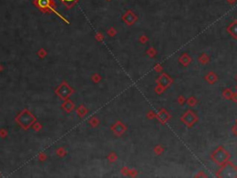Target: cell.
Listing matches in <instances>:
<instances>
[{
    "mask_svg": "<svg viewBox=\"0 0 237 178\" xmlns=\"http://www.w3.org/2000/svg\"><path fill=\"white\" fill-rule=\"evenodd\" d=\"M49 5V0H39V6L42 8H46Z\"/></svg>",
    "mask_w": 237,
    "mask_h": 178,
    "instance_id": "1",
    "label": "cell"
},
{
    "mask_svg": "<svg viewBox=\"0 0 237 178\" xmlns=\"http://www.w3.org/2000/svg\"><path fill=\"white\" fill-rule=\"evenodd\" d=\"M66 1H69V2H71V1H72V0H66Z\"/></svg>",
    "mask_w": 237,
    "mask_h": 178,
    "instance_id": "2",
    "label": "cell"
}]
</instances>
